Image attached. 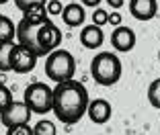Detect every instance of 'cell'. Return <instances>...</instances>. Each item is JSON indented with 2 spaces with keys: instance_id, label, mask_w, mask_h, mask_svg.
Returning a JSON list of instances; mask_svg holds the SVG:
<instances>
[{
  "instance_id": "cell-1",
  "label": "cell",
  "mask_w": 160,
  "mask_h": 135,
  "mask_svg": "<svg viewBox=\"0 0 160 135\" xmlns=\"http://www.w3.org/2000/svg\"><path fill=\"white\" fill-rule=\"evenodd\" d=\"M88 103V90L74 78L58 82L53 88V113L58 121H62L64 125H76L86 115Z\"/></svg>"
},
{
  "instance_id": "cell-2",
  "label": "cell",
  "mask_w": 160,
  "mask_h": 135,
  "mask_svg": "<svg viewBox=\"0 0 160 135\" xmlns=\"http://www.w3.org/2000/svg\"><path fill=\"white\" fill-rule=\"evenodd\" d=\"M121 72H123L121 60L111 51L97 53L90 61V76L101 86H113L115 82H119Z\"/></svg>"
},
{
  "instance_id": "cell-3",
  "label": "cell",
  "mask_w": 160,
  "mask_h": 135,
  "mask_svg": "<svg viewBox=\"0 0 160 135\" xmlns=\"http://www.w3.org/2000/svg\"><path fill=\"white\" fill-rule=\"evenodd\" d=\"M76 72V60L66 49H56L45 60V76L52 82H66L74 78Z\"/></svg>"
},
{
  "instance_id": "cell-4",
  "label": "cell",
  "mask_w": 160,
  "mask_h": 135,
  "mask_svg": "<svg viewBox=\"0 0 160 135\" xmlns=\"http://www.w3.org/2000/svg\"><path fill=\"white\" fill-rule=\"evenodd\" d=\"M23 100L35 115H47L53 111V88L45 82H31L25 88Z\"/></svg>"
},
{
  "instance_id": "cell-5",
  "label": "cell",
  "mask_w": 160,
  "mask_h": 135,
  "mask_svg": "<svg viewBox=\"0 0 160 135\" xmlns=\"http://www.w3.org/2000/svg\"><path fill=\"white\" fill-rule=\"evenodd\" d=\"M33 111L29 108V104L25 100H12L4 111L0 113V121L2 125L8 129V127H14V125H23V123H29Z\"/></svg>"
},
{
  "instance_id": "cell-6",
  "label": "cell",
  "mask_w": 160,
  "mask_h": 135,
  "mask_svg": "<svg viewBox=\"0 0 160 135\" xmlns=\"http://www.w3.org/2000/svg\"><path fill=\"white\" fill-rule=\"evenodd\" d=\"M37 65V55L31 49H27L21 43H14L12 47V55H10V68L17 74H29Z\"/></svg>"
},
{
  "instance_id": "cell-7",
  "label": "cell",
  "mask_w": 160,
  "mask_h": 135,
  "mask_svg": "<svg viewBox=\"0 0 160 135\" xmlns=\"http://www.w3.org/2000/svg\"><path fill=\"white\" fill-rule=\"evenodd\" d=\"M111 45H113V49H117L121 53L132 51L136 47V31L132 27H125V25L115 27L113 33H111Z\"/></svg>"
},
{
  "instance_id": "cell-8",
  "label": "cell",
  "mask_w": 160,
  "mask_h": 135,
  "mask_svg": "<svg viewBox=\"0 0 160 135\" xmlns=\"http://www.w3.org/2000/svg\"><path fill=\"white\" fill-rule=\"evenodd\" d=\"M111 115H113V107H111L109 100H105V98H92L88 103L86 117H88L94 125H105L111 119Z\"/></svg>"
},
{
  "instance_id": "cell-9",
  "label": "cell",
  "mask_w": 160,
  "mask_h": 135,
  "mask_svg": "<svg viewBox=\"0 0 160 135\" xmlns=\"http://www.w3.org/2000/svg\"><path fill=\"white\" fill-rule=\"evenodd\" d=\"M80 43H82V47H86V49H99L105 43L103 27H99V25H94V23L82 27V31H80Z\"/></svg>"
},
{
  "instance_id": "cell-10",
  "label": "cell",
  "mask_w": 160,
  "mask_h": 135,
  "mask_svg": "<svg viewBox=\"0 0 160 135\" xmlns=\"http://www.w3.org/2000/svg\"><path fill=\"white\" fill-rule=\"evenodd\" d=\"M129 12L138 21H150L158 12L156 0H129Z\"/></svg>"
},
{
  "instance_id": "cell-11",
  "label": "cell",
  "mask_w": 160,
  "mask_h": 135,
  "mask_svg": "<svg viewBox=\"0 0 160 135\" xmlns=\"http://www.w3.org/2000/svg\"><path fill=\"white\" fill-rule=\"evenodd\" d=\"M62 19L68 27L76 29V27H82L86 19V12H84V4H78V2H70V4L64 6V12H62Z\"/></svg>"
},
{
  "instance_id": "cell-12",
  "label": "cell",
  "mask_w": 160,
  "mask_h": 135,
  "mask_svg": "<svg viewBox=\"0 0 160 135\" xmlns=\"http://www.w3.org/2000/svg\"><path fill=\"white\" fill-rule=\"evenodd\" d=\"M14 37H17V25L8 17L0 14V43H12Z\"/></svg>"
},
{
  "instance_id": "cell-13",
  "label": "cell",
  "mask_w": 160,
  "mask_h": 135,
  "mask_svg": "<svg viewBox=\"0 0 160 135\" xmlns=\"http://www.w3.org/2000/svg\"><path fill=\"white\" fill-rule=\"evenodd\" d=\"M14 43H0V72H10V55Z\"/></svg>"
},
{
  "instance_id": "cell-14",
  "label": "cell",
  "mask_w": 160,
  "mask_h": 135,
  "mask_svg": "<svg viewBox=\"0 0 160 135\" xmlns=\"http://www.w3.org/2000/svg\"><path fill=\"white\" fill-rule=\"evenodd\" d=\"M33 133L35 135H58L56 123L49 121V119H39L37 125L33 127Z\"/></svg>"
},
{
  "instance_id": "cell-15",
  "label": "cell",
  "mask_w": 160,
  "mask_h": 135,
  "mask_svg": "<svg viewBox=\"0 0 160 135\" xmlns=\"http://www.w3.org/2000/svg\"><path fill=\"white\" fill-rule=\"evenodd\" d=\"M148 103L160 111V78H156L154 82L148 86Z\"/></svg>"
},
{
  "instance_id": "cell-16",
  "label": "cell",
  "mask_w": 160,
  "mask_h": 135,
  "mask_svg": "<svg viewBox=\"0 0 160 135\" xmlns=\"http://www.w3.org/2000/svg\"><path fill=\"white\" fill-rule=\"evenodd\" d=\"M90 23L99 25V27H105V25H109V12L105 8H94L92 17H90Z\"/></svg>"
},
{
  "instance_id": "cell-17",
  "label": "cell",
  "mask_w": 160,
  "mask_h": 135,
  "mask_svg": "<svg viewBox=\"0 0 160 135\" xmlns=\"http://www.w3.org/2000/svg\"><path fill=\"white\" fill-rule=\"evenodd\" d=\"M6 135H35V133H33V127H29V123H23V125L8 127Z\"/></svg>"
},
{
  "instance_id": "cell-18",
  "label": "cell",
  "mask_w": 160,
  "mask_h": 135,
  "mask_svg": "<svg viewBox=\"0 0 160 135\" xmlns=\"http://www.w3.org/2000/svg\"><path fill=\"white\" fill-rule=\"evenodd\" d=\"M47 14L49 17H62L64 12V4H62V0H47Z\"/></svg>"
},
{
  "instance_id": "cell-19",
  "label": "cell",
  "mask_w": 160,
  "mask_h": 135,
  "mask_svg": "<svg viewBox=\"0 0 160 135\" xmlns=\"http://www.w3.org/2000/svg\"><path fill=\"white\" fill-rule=\"evenodd\" d=\"M10 103H12V92L6 88L4 84H0V113L4 111Z\"/></svg>"
},
{
  "instance_id": "cell-20",
  "label": "cell",
  "mask_w": 160,
  "mask_h": 135,
  "mask_svg": "<svg viewBox=\"0 0 160 135\" xmlns=\"http://www.w3.org/2000/svg\"><path fill=\"white\" fill-rule=\"evenodd\" d=\"M14 4H17V8L21 12H25L29 6H33V4H47V0H14Z\"/></svg>"
},
{
  "instance_id": "cell-21",
  "label": "cell",
  "mask_w": 160,
  "mask_h": 135,
  "mask_svg": "<svg viewBox=\"0 0 160 135\" xmlns=\"http://www.w3.org/2000/svg\"><path fill=\"white\" fill-rule=\"evenodd\" d=\"M123 23V17L115 10V12H109V25L111 27H119V25Z\"/></svg>"
},
{
  "instance_id": "cell-22",
  "label": "cell",
  "mask_w": 160,
  "mask_h": 135,
  "mask_svg": "<svg viewBox=\"0 0 160 135\" xmlns=\"http://www.w3.org/2000/svg\"><path fill=\"white\" fill-rule=\"evenodd\" d=\"M101 2H103V0H80V4L88 6V8H99Z\"/></svg>"
},
{
  "instance_id": "cell-23",
  "label": "cell",
  "mask_w": 160,
  "mask_h": 135,
  "mask_svg": "<svg viewBox=\"0 0 160 135\" xmlns=\"http://www.w3.org/2000/svg\"><path fill=\"white\" fill-rule=\"evenodd\" d=\"M107 4L111 6V8H121V6H123V0H107Z\"/></svg>"
},
{
  "instance_id": "cell-24",
  "label": "cell",
  "mask_w": 160,
  "mask_h": 135,
  "mask_svg": "<svg viewBox=\"0 0 160 135\" xmlns=\"http://www.w3.org/2000/svg\"><path fill=\"white\" fill-rule=\"evenodd\" d=\"M6 2H8V0H0V4H6Z\"/></svg>"
},
{
  "instance_id": "cell-25",
  "label": "cell",
  "mask_w": 160,
  "mask_h": 135,
  "mask_svg": "<svg viewBox=\"0 0 160 135\" xmlns=\"http://www.w3.org/2000/svg\"><path fill=\"white\" fill-rule=\"evenodd\" d=\"M158 61H160V51H158Z\"/></svg>"
},
{
  "instance_id": "cell-26",
  "label": "cell",
  "mask_w": 160,
  "mask_h": 135,
  "mask_svg": "<svg viewBox=\"0 0 160 135\" xmlns=\"http://www.w3.org/2000/svg\"><path fill=\"white\" fill-rule=\"evenodd\" d=\"M158 39H160V37H158Z\"/></svg>"
}]
</instances>
